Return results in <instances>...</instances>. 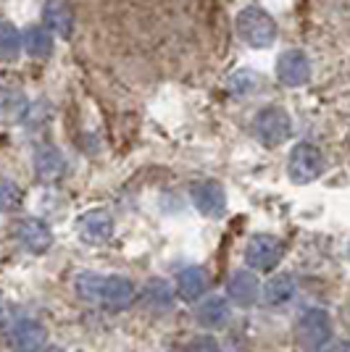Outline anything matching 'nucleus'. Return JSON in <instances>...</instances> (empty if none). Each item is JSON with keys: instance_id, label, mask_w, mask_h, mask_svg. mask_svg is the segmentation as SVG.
I'll return each instance as SVG.
<instances>
[{"instance_id": "nucleus-1", "label": "nucleus", "mask_w": 350, "mask_h": 352, "mask_svg": "<svg viewBox=\"0 0 350 352\" xmlns=\"http://www.w3.org/2000/svg\"><path fill=\"white\" fill-rule=\"evenodd\" d=\"M332 316L327 308H308L298 316L295 321V337L300 342V347L316 352L324 344H329L332 339Z\"/></svg>"}, {"instance_id": "nucleus-2", "label": "nucleus", "mask_w": 350, "mask_h": 352, "mask_svg": "<svg viewBox=\"0 0 350 352\" xmlns=\"http://www.w3.org/2000/svg\"><path fill=\"white\" fill-rule=\"evenodd\" d=\"M237 32L256 50H263V47L274 45V40H277L274 19L266 14L263 8H258V6H250L245 11H240V16H237Z\"/></svg>"}, {"instance_id": "nucleus-3", "label": "nucleus", "mask_w": 350, "mask_h": 352, "mask_svg": "<svg viewBox=\"0 0 350 352\" xmlns=\"http://www.w3.org/2000/svg\"><path fill=\"white\" fill-rule=\"evenodd\" d=\"M285 258V242L274 234H256L245 245V265L250 271L269 274L274 271Z\"/></svg>"}, {"instance_id": "nucleus-4", "label": "nucleus", "mask_w": 350, "mask_h": 352, "mask_svg": "<svg viewBox=\"0 0 350 352\" xmlns=\"http://www.w3.org/2000/svg\"><path fill=\"white\" fill-rule=\"evenodd\" d=\"M324 171V155L316 145L311 142H300L290 150V158H287V174L295 184H308L313 179H319Z\"/></svg>"}, {"instance_id": "nucleus-5", "label": "nucleus", "mask_w": 350, "mask_h": 352, "mask_svg": "<svg viewBox=\"0 0 350 352\" xmlns=\"http://www.w3.org/2000/svg\"><path fill=\"white\" fill-rule=\"evenodd\" d=\"M253 132L261 145L277 147L292 134V118L282 108H263L253 121Z\"/></svg>"}, {"instance_id": "nucleus-6", "label": "nucleus", "mask_w": 350, "mask_h": 352, "mask_svg": "<svg viewBox=\"0 0 350 352\" xmlns=\"http://www.w3.org/2000/svg\"><path fill=\"white\" fill-rule=\"evenodd\" d=\"M137 300V284L130 276H119V274H103L101 294H98V305L105 310H127Z\"/></svg>"}, {"instance_id": "nucleus-7", "label": "nucleus", "mask_w": 350, "mask_h": 352, "mask_svg": "<svg viewBox=\"0 0 350 352\" xmlns=\"http://www.w3.org/2000/svg\"><path fill=\"white\" fill-rule=\"evenodd\" d=\"M8 344L14 352H40L48 344V329L34 318H19L11 323Z\"/></svg>"}, {"instance_id": "nucleus-8", "label": "nucleus", "mask_w": 350, "mask_h": 352, "mask_svg": "<svg viewBox=\"0 0 350 352\" xmlns=\"http://www.w3.org/2000/svg\"><path fill=\"white\" fill-rule=\"evenodd\" d=\"M190 197L195 210L208 216V219H219V216H224V210H227V192L214 179H205V182L192 184Z\"/></svg>"}, {"instance_id": "nucleus-9", "label": "nucleus", "mask_w": 350, "mask_h": 352, "mask_svg": "<svg viewBox=\"0 0 350 352\" xmlns=\"http://www.w3.org/2000/svg\"><path fill=\"white\" fill-rule=\"evenodd\" d=\"M227 300L234 302L237 308H253L261 300V281L253 271H234L227 281Z\"/></svg>"}, {"instance_id": "nucleus-10", "label": "nucleus", "mask_w": 350, "mask_h": 352, "mask_svg": "<svg viewBox=\"0 0 350 352\" xmlns=\"http://www.w3.org/2000/svg\"><path fill=\"white\" fill-rule=\"evenodd\" d=\"M76 232L88 245H103L114 236V216L103 208H92L76 221Z\"/></svg>"}, {"instance_id": "nucleus-11", "label": "nucleus", "mask_w": 350, "mask_h": 352, "mask_svg": "<svg viewBox=\"0 0 350 352\" xmlns=\"http://www.w3.org/2000/svg\"><path fill=\"white\" fill-rule=\"evenodd\" d=\"M14 234L19 239V245L27 250V252H32V255H43L53 245V232L40 219H21L16 223Z\"/></svg>"}, {"instance_id": "nucleus-12", "label": "nucleus", "mask_w": 350, "mask_h": 352, "mask_svg": "<svg viewBox=\"0 0 350 352\" xmlns=\"http://www.w3.org/2000/svg\"><path fill=\"white\" fill-rule=\"evenodd\" d=\"M195 321L200 323L203 329H208V331L224 329L227 323L232 321V302L227 297H221V294H211L195 308Z\"/></svg>"}, {"instance_id": "nucleus-13", "label": "nucleus", "mask_w": 350, "mask_h": 352, "mask_svg": "<svg viewBox=\"0 0 350 352\" xmlns=\"http://www.w3.org/2000/svg\"><path fill=\"white\" fill-rule=\"evenodd\" d=\"M277 76L279 82L287 85V87L306 85L308 76H311V63H308L306 53L303 50H287V53H282L277 60Z\"/></svg>"}, {"instance_id": "nucleus-14", "label": "nucleus", "mask_w": 350, "mask_h": 352, "mask_svg": "<svg viewBox=\"0 0 350 352\" xmlns=\"http://www.w3.org/2000/svg\"><path fill=\"white\" fill-rule=\"evenodd\" d=\"M208 287H211V276H208V271H205L203 265H187V268H182V271L176 274L174 292L179 294L182 300H187V302L200 300V297L208 292Z\"/></svg>"}, {"instance_id": "nucleus-15", "label": "nucleus", "mask_w": 350, "mask_h": 352, "mask_svg": "<svg viewBox=\"0 0 350 352\" xmlns=\"http://www.w3.org/2000/svg\"><path fill=\"white\" fill-rule=\"evenodd\" d=\"M34 174L40 182H59L66 171V158L61 155L59 147L43 145L34 150Z\"/></svg>"}, {"instance_id": "nucleus-16", "label": "nucleus", "mask_w": 350, "mask_h": 352, "mask_svg": "<svg viewBox=\"0 0 350 352\" xmlns=\"http://www.w3.org/2000/svg\"><path fill=\"white\" fill-rule=\"evenodd\" d=\"M295 292H298V284L290 274H274L266 284H261V300L269 308H282L292 302Z\"/></svg>"}, {"instance_id": "nucleus-17", "label": "nucleus", "mask_w": 350, "mask_h": 352, "mask_svg": "<svg viewBox=\"0 0 350 352\" xmlns=\"http://www.w3.org/2000/svg\"><path fill=\"white\" fill-rule=\"evenodd\" d=\"M30 113V100L21 89L0 87V121L3 124H19Z\"/></svg>"}, {"instance_id": "nucleus-18", "label": "nucleus", "mask_w": 350, "mask_h": 352, "mask_svg": "<svg viewBox=\"0 0 350 352\" xmlns=\"http://www.w3.org/2000/svg\"><path fill=\"white\" fill-rule=\"evenodd\" d=\"M43 19H45V24H48V30H53L59 37H63V40L72 37L74 11L66 0H48V3H45Z\"/></svg>"}, {"instance_id": "nucleus-19", "label": "nucleus", "mask_w": 350, "mask_h": 352, "mask_svg": "<svg viewBox=\"0 0 350 352\" xmlns=\"http://www.w3.org/2000/svg\"><path fill=\"white\" fill-rule=\"evenodd\" d=\"M143 300H145L147 308L153 310H172L176 292L166 279H150L145 284V289H143Z\"/></svg>"}, {"instance_id": "nucleus-20", "label": "nucleus", "mask_w": 350, "mask_h": 352, "mask_svg": "<svg viewBox=\"0 0 350 352\" xmlns=\"http://www.w3.org/2000/svg\"><path fill=\"white\" fill-rule=\"evenodd\" d=\"M21 43H24V50L30 53L32 58H48L53 53V37L43 27H30Z\"/></svg>"}, {"instance_id": "nucleus-21", "label": "nucleus", "mask_w": 350, "mask_h": 352, "mask_svg": "<svg viewBox=\"0 0 350 352\" xmlns=\"http://www.w3.org/2000/svg\"><path fill=\"white\" fill-rule=\"evenodd\" d=\"M21 53V34L14 24L0 21V60H16Z\"/></svg>"}, {"instance_id": "nucleus-22", "label": "nucleus", "mask_w": 350, "mask_h": 352, "mask_svg": "<svg viewBox=\"0 0 350 352\" xmlns=\"http://www.w3.org/2000/svg\"><path fill=\"white\" fill-rule=\"evenodd\" d=\"M103 274H92V271H82L74 279V292L79 294L85 302H95L98 305V294H101Z\"/></svg>"}, {"instance_id": "nucleus-23", "label": "nucleus", "mask_w": 350, "mask_h": 352, "mask_svg": "<svg viewBox=\"0 0 350 352\" xmlns=\"http://www.w3.org/2000/svg\"><path fill=\"white\" fill-rule=\"evenodd\" d=\"M21 187L11 179H0V213H11L21 206Z\"/></svg>"}, {"instance_id": "nucleus-24", "label": "nucleus", "mask_w": 350, "mask_h": 352, "mask_svg": "<svg viewBox=\"0 0 350 352\" xmlns=\"http://www.w3.org/2000/svg\"><path fill=\"white\" fill-rule=\"evenodd\" d=\"M187 352H219V342L211 337V334H198L187 342Z\"/></svg>"}, {"instance_id": "nucleus-25", "label": "nucleus", "mask_w": 350, "mask_h": 352, "mask_svg": "<svg viewBox=\"0 0 350 352\" xmlns=\"http://www.w3.org/2000/svg\"><path fill=\"white\" fill-rule=\"evenodd\" d=\"M316 352H350V350L345 347V344H340V342H335V344L329 342V344H324V347H321V350H316Z\"/></svg>"}, {"instance_id": "nucleus-26", "label": "nucleus", "mask_w": 350, "mask_h": 352, "mask_svg": "<svg viewBox=\"0 0 350 352\" xmlns=\"http://www.w3.org/2000/svg\"><path fill=\"white\" fill-rule=\"evenodd\" d=\"M40 352H63V350H61V347H43Z\"/></svg>"}, {"instance_id": "nucleus-27", "label": "nucleus", "mask_w": 350, "mask_h": 352, "mask_svg": "<svg viewBox=\"0 0 350 352\" xmlns=\"http://www.w3.org/2000/svg\"><path fill=\"white\" fill-rule=\"evenodd\" d=\"M0 308H3V297H0Z\"/></svg>"}, {"instance_id": "nucleus-28", "label": "nucleus", "mask_w": 350, "mask_h": 352, "mask_svg": "<svg viewBox=\"0 0 350 352\" xmlns=\"http://www.w3.org/2000/svg\"><path fill=\"white\" fill-rule=\"evenodd\" d=\"M348 258H350V248H348Z\"/></svg>"}, {"instance_id": "nucleus-29", "label": "nucleus", "mask_w": 350, "mask_h": 352, "mask_svg": "<svg viewBox=\"0 0 350 352\" xmlns=\"http://www.w3.org/2000/svg\"><path fill=\"white\" fill-rule=\"evenodd\" d=\"M76 352H82V350H76Z\"/></svg>"}]
</instances>
